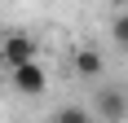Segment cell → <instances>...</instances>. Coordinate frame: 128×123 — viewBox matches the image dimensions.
<instances>
[{"label": "cell", "instance_id": "6da1fadb", "mask_svg": "<svg viewBox=\"0 0 128 123\" xmlns=\"http://www.w3.org/2000/svg\"><path fill=\"white\" fill-rule=\"evenodd\" d=\"M93 114L102 123H128V88L124 84H106L93 92Z\"/></svg>", "mask_w": 128, "mask_h": 123}, {"label": "cell", "instance_id": "8992f818", "mask_svg": "<svg viewBox=\"0 0 128 123\" xmlns=\"http://www.w3.org/2000/svg\"><path fill=\"white\" fill-rule=\"evenodd\" d=\"M110 40L128 53V9H119V13H115V22H110Z\"/></svg>", "mask_w": 128, "mask_h": 123}, {"label": "cell", "instance_id": "5b68a950", "mask_svg": "<svg viewBox=\"0 0 128 123\" xmlns=\"http://www.w3.org/2000/svg\"><path fill=\"white\" fill-rule=\"evenodd\" d=\"M49 123H102L93 110H84V106H62V110H53Z\"/></svg>", "mask_w": 128, "mask_h": 123}, {"label": "cell", "instance_id": "277c9868", "mask_svg": "<svg viewBox=\"0 0 128 123\" xmlns=\"http://www.w3.org/2000/svg\"><path fill=\"white\" fill-rule=\"evenodd\" d=\"M71 66H75L80 79H97V75L106 70V57H102V49H80L75 57H71Z\"/></svg>", "mask_w": 128, "mask_h": 123}, {"label": "cell", "instance_id": "7a4b0ae2", "mask_svg": "<svg viewBox=\"0 0 128 123\" xmlns=\"http://www.w3.org/2000/svg\"><path fill=\"white\" fill-rule=\"evenodd\" d=\"M9 84L18 97H40L49 88V75H44L40 62H22V66H9Z\"/></svg>", "mask_w": 128, "mask_h": 123}, {"label": "cell", "instance_id": "3957f363", "mask_svg": "<svg viewBox=\"0 0 128 123\" xmlns=\"http://www.w3.org/2000/svg\"><path fill=\"white\" fill-rule=\"evenodd\" d=\"M36 35H26V31H9V35L0 40V62L4 66H22V62H36Z\"/></svg>", "mask_w": 128, "mask_h": 123}]
</instances>
